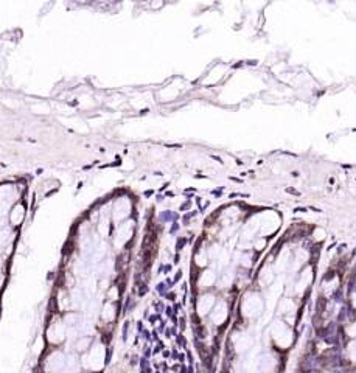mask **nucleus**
<instances>
[{
  "mask_svg": "<svg viewBox=\"0 0 356 373\" xmlns=\"http://www.w3.org/2000/svg\"><path fill=\"white\" fill-rule=\"evenodd\" d=\"M165 288H167V286H165V283H160L159 288H157V291H159V292H165Z\"/></svg>",
  "mask_w": 356,
  "mask_h": 373,
  "instance_id": "nucleus-1",
  "label": "nucleus"
},
{
  "mask_svg": "<svg viewBox=\"0 0 356 373\" xmlns=\"http://www.w3.org/2000/svg\"><path fill=\"white\" fill-rule=\"evenodd\" d=\"M184 244H185V239H179L177 241V250H180V247L184 246Z\"/></svg>",
  "mask_w": 356,
  "mask_h": 373,
  "instance_id": "nucleus-2",
  "label": "nucleus"
}]
</instances>
